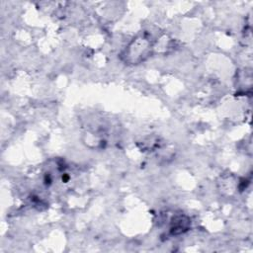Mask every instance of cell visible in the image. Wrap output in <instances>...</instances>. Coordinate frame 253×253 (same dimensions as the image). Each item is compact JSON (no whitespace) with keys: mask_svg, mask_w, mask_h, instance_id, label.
<instances>
[{"mask_svg":"<svg viewBox=\"0 0 253 253\" xmlns=\"http://www.w3.org/2000/svg\"><path fill=\"white\" fill-rule=\"evenodd\" d=\"M155 42L148 33L141 32L129 41L120 52L119 57L126 65L141 64L154 53Z\"/></svg>","mask_w":253,"mask_h":253,"instance_id":"cell-1","label":"cell"},{"mask_svg":"<svg viewBox=\"0 0 253 253\" xmlns=\"http://www.w3.org/2000/svg\"><path fill=\"white\" fill-rule=\"evenodd\" d=\"M191 223H192L191 218L188 215L184 213L175 214L170 220V225H169L170 234L173 236L184 234L190 229Z\"/></svg>","mask_w":253,"mask_h":253,"instance_id":"cell-2","label":"cell"},{"mask_svg":"<svg viewBox=\"0 0 253 253\" xmlns=\"http://www.w3.org/2000/svg\"><path fill=\"white\" fill-rule=\"evenodd\" d=\"M139 144H141V149L143 151H153L156 148L160 147V142H159V138L158 137H154V136H147L145 138H143Z\"/></svg>","mask_w":253,"mask_h":253,"instance_id":"cell-3","label":"cell"}]
</instances>
